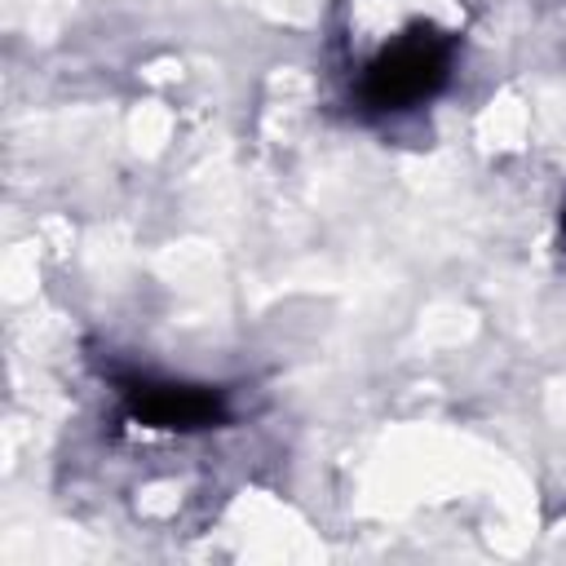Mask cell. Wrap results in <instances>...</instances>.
Returning a JSON list of instances; mask_svg holds the SVG:
<instances>
[{"label": "cell", "mask_w": 566, "mask_h": 566, "mask_svg": "<svg viewBox=\"0 0 566 566\" xmlns=\"http://www.w3.org/2000/svg\"><path fill=\"white\" fill-rule=\"evenodd\" d=\"M128 416L146 429H172V433H195L212 429L226 420V402L217 389L203 385H172V380H133L124 389Z\"/></svg>", "instance_id": "cell-2"}, {"label": "cell", "mask_w": 566, "mask_h": 566, "mask_svg": "<svg viewBox=\"0 0 566 566\" xmlns=\"http://www.w3.org/2000/svg\"><path fill=\"white\" fill-rule=\"evenodd\" d=\"M562 234H566V212H562Z\"/></svg>", "instance_id": "cell-3"}, {"label": "cell", "mask_w": 566, "mask_h": 566, "mask_svg": "<svg viewBox=\"0 0 566 566\" xmlns=\"http://www.w3.org/2000/svg\"><path fill=\"white\" fill-rule=\"evenodd\" d=\"M451 71V40L433 27H411L402 40L385 44L367 75H363V97L376 111H407L424 97H433L447 84Z\"/></svg>", "instance_id": "cell-1"}]
</instances>
